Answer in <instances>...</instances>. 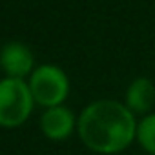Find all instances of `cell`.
Here are the masks:
<instances>
[{
	"mask_svg": "<svg viewBox=\"0 0 155 155\" xmlns=\"http://www.w3.org/2000/svg\"><path fill=\"white\" fill-rule=\"evenodd\" d=\"M126 102H128V110L133 113H146L150 111V108L155 102V86L151 84V81L144 79H135L126 93Z\"/></svg>",
	"mask_w": 155,
	"mask_h": 155,
	"instance_id": "8992f818",
	"label": "cell"
},
{
	"mask_svg": "<svg viewBox=\"0 0 155 155\" xmlns=\"http://www.w3.org/2000/svg\"><path fill=\"white\" fill-rule=\"evenodd\" d=\"M79 135L90 150L110 155L131 144L137 135V124L126 106L115 101H97L82 111Z\"/></svg>",
	"mask_w": 155,
	"mask_h": 155,
	"instance_id": "6da1fadb",
	"label": "cell"
},
{
	"mask_svg": "<svg viewBox=\"0 0 155 155\" xmlns=\"http://www.w3.org/2000/svg\"><path fill=\"white\" fill-rule=\"evenodd\" d=\"M137 139L148 153L155 155V115H148L140 120L137 126Z\"/></svg>",
	"mask_w": 155,
	"mask_h": 155,
	"instance_id": "52a82bcc",
	"label": "cell"
},
{
	"mask_svg": "<svg viewBox=\"0 0 155 155\" xmlns=\"http://www.w3.org/2000/svg\"><path fill=\"white\" fill-rule=\"evenodd\" d=\"M40 126H42V131L46 137H49L53 140H62V139L69 137V133L73 131L75 119L69 110H66L62 106H55V108H49L42 115Z\"/></svg>",
	"mask_w": 155,
	"mask_h": 155,
	"instance_id": "5b68a950",
	"label": "cell"
},
{
	"mask_svg": "<svg viewBox=\"0 0 155 155\" xmlns=\"http://www.w3.org/2000/svg\"><path fill=\"white\" fill-rule=\"evenodd\" d=\"M68 77L57 66H40L33 75L29 90L33 99L48 108L58 106L68 95Z\"/></svg>",
	"mask_w": 155,
	"mask_h": 155,
	"instance_id": "3957f363",
	"label": "cell"
},
{
	"mask_svg": "<svg viewBox=\"0 0 155 155\" xmlns=\"http://www.w3.org/2000/svg\"><path fill=\"white\" fill-rule=\"evenodd\" d=\"M33 95L29 86L22 79H4L0 81V124L18 126L22 124L33 108Z\"/></svg>",
	"mask_w": 155,
	"mask_h": 155,
	"instance_id": "7a4b0ae2",
	"label": "cell"
},
{
	"mask_svg": "<svg viewBox=\"0 0 155 155\" xmlns=\"http://www.w3.org/2000/svg\"><path fill=\"white\" fill-rule=\"evenodd\" d=\"M0 66L9 75V79H20L29 73L33 66V55L28 46L20 42H9L0 51Z\"/></svg>",
	"mask_w": 155,
	"mask_h": 155,
	"instance_id": "277c9868",
	"label": "cell"
}]
</instances>
